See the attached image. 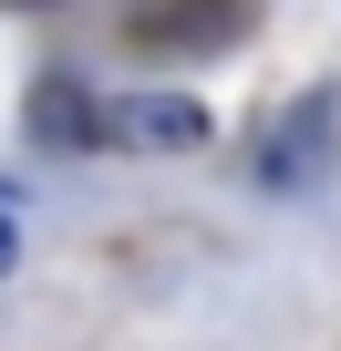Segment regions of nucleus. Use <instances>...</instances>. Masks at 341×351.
<instances>
[{
  "instance_id": "nucleus-1",
  "label": "nucleus",
  "mask_w": 341,
  "mask_h": 351,
  "mask_svg": "<svg viewBox=\"0 0 341 351\" xmlns=\"http://www.w3.org/2000/svg\"><path fill=\"white\" fill-rule=\"evenodd\" d=\"M341 165V93H300V114H279L269 145V186H320Z\"/></svg>"
},
{
  "instance_id": "nucleus-2",
  "label": "nucleus",
  "mask_w": 341,
  "mask_h": 351,
  "mask_svg": "<svg viewBox=\"0 0 341 351\" xmlns=\"http://www.w3.org/2000/svg\"><path fill=\"white\" fill-rule=\"evenodd\" d=\"M134 145H155V155H187V145H207L217 134V114L197 104V93H124V114H114Z\"/></svg>"
},
{
  "instance_id": "nucleus-3",
  "label": "nucleus",
  "mask_w": 341,
  "mask_h": 351,
  "mask_svg": "<svg viewBox=\"0 0 341 351\" xmlns=\"http://www.w3.org/2000/svg\"><path fill=\"white\" fill-rule=\"evenodd\" d=\"M32 145H52V155H93V145H104V114H93V93H83L73 73L32 83Z\"/></svg>"
},
{
  "instance_id": "nucleus-4",
  "label": "nucleus",
  "mask_w": 341,
  "mask_h": 351,
  "mask_svg": "<svg viewBox=\"0 0 341 351\" xmlns=\"http://www.w3.org/2000/svg\"><path fill=\"white\" fill-rule=\"evenodd\" d=\"M11 269H21V228L0 217V279H11Z\"/></svg>"
}]
</instances>
